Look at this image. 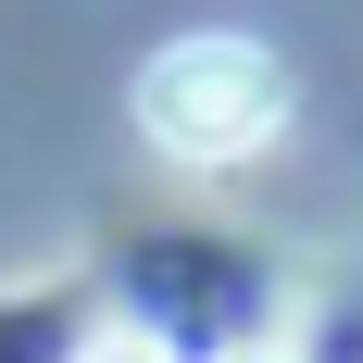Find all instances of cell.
Listing matches in <instances>:
<instances>
[{
    "instance_id": "6da1fadb",
    "label": "cell",
    "mask_w": 363,
    "mask_h": 363,
    "mask_svg": "<svg viewBox=\"0 0 363 363\" xmlns=\"http://www.w3.org/2000/svg\"><path fill=\"white\" fill-rule=\"evenodd\" d=\"M289 125V75L263 38H176L138 63V138L163 163H251L263 138Z\"/></svg>"
},
{
    "instance_id": "7a4b0ae2",
    "label": "cell",
    "mask_w": 363,
    "mask_h": 363,
    "mask_svg": "<svg viewBox=\"0 0 363 363\" xmlns=\"http://www.w3.org/2000/svg\"><path fill=\"white\" fill-rule=\"evenodd\" d=\"M75 363H176V351H150V338H88Z\"/></svg>"
},
{
    "instance_id": "3957f363",
    "label": "cell",
    "mask_w": 363,
    "mask_h": 363,
    "mask_svg": "<svg viewBox=\"0 0 363 363\" xmlns=\"http://www.w3.org/2000/svg\"><path fill=\"white\" fill-rule=\"evenodd\" d=\"M225 363H276V351H225Z\"/></svg>"
}]
</instances>
